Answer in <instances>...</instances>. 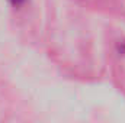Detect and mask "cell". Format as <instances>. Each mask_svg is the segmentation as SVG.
I'll list each match as a JSON object with an SVG mask.
<instances>
[{"instance_id":"obj_1","label":"cell","mask_w":125,"mask_h":123,"mask_svg":"<svg viewBox=\"0 0 125 123\" xmlns=\"http://www.w3.org/2000/svg\"><path fill=\"white\" fill-rule=\"evenodd\" d=\"M25 0H12V3L15 4V6H19V4H22Z\"/></svg>"}]
</instances>
